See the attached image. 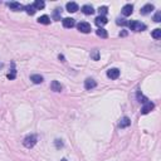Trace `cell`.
<instances>
[{"label": "cell", "mask_w": 161, "mask_h": 161, "mask_svg": "<svg viewBox=\"0 0 161 161\" xmlns=\"http://www.w3.org/2000/svg\"><path fill=\"white\" fill-rule=\"evenodd\" d=\"M37 141H38L37 135H29V136H27V137L23 140V145L27 148H32V147H34V145L37 144Z\"/></svg>", "instance_id": "1"}, {"label": "cell", "mask_w": 161, "mask_h": 161, "mask_svg": "<svg viewBox=\"0 0 161 161\" xmlns=\"http://www.w3.org/2000/svg\"><path fill=\"white\" fill-rule=\"evenodd\" d=\"M128 27H130L131 30L134 32H142L146 29V25L144 23H140L137 20H134V22H128Z\"/></svg>", "instance_id": "2"}, {"label": "cell", "mask_w": 161, "mask_h": 161, "mask_svg": "<svg viewBox=\"0 0 161 161\" xmlns=\"http://www.w3.org/2000/svg\"><path fill=\"white\" fill-rule=\"evenodd\" d=\"M77 28H78V30L80 32V33H84V34L90 33V32L92 30L91 25H90V24H88L87 22H80L78 25H77Z\"/></svg>", "instance_id": "3"}, {"label": "cell", "mask_w": 161, "mask_h": 161, "mask_svg": "<svg viewBox=\"0 0 161 161\" xmlns=\"http://www.w3.org/2000/svg\"><path fill=\"white\" fill-rule=\"evenodd\" d=\"M107 77L111 78V79H117L120 77V69H117V68H111V69H108Z\"/></svg>", "instance_id": "4"}, {"label": "cell", "mask_w": 161, "mask_h": 161, "mask_svg": "<svg viewBox=\"0 0 161 161\" xmlns=\"http://www.w3.org/2000/svg\"><path fill=\"white\" fill-rule=\"evenodd\" d=\"M96 86H97V82H96L93 78H87L86 80H84V88L88 90V91L96 88Z\"/></svg>", "instance_id": "5"}, {"label": "cell", "mask_w": 161, "mask_h": 161, "mask_svg": "<svg viewBox=\"0 0 161 161\" xmlns=\"http://www.w3.org/2000/svg\"><path fill=\"white\" fill-rule=\"evenodd\" d=\"M154 107H155V104L152 103V102H146V103H145V106L141 108V113H142V115H147L150 111L154 110Z\"/></svg>", "instance_id": "6"}, {"label": "cell", "mask_w": 161, "mask_h": 161, "mask_svg": "<svg viewBox=\"0 0 161 161\" xmlns=\"http://www.w3.org/2000/svg\"><path fill=\"white\" fill-rule=\"evenodd\" d=\"M134 13V6L131 4H126L123 8H122V14L125 17H130V15Z\"/></svg>", "instance_id": "7"}, {"label": "cell", "mask_w": 161, "mask_h": 161, "mask_svg": "<svg viewBox=\"0 0 161 161\" xmlns=\"http://www.w3.org/2000/svg\"><path fill=\"white\" fill-rule=\"evenodd\" d=\"M107 22H108V20H107V18H106V17H102V15H99V17H97V18L94 19V23H96V25H97V27H99V28H102L103 25H106V24H107Z\"/></svg>", "instance_id": "8"}, {"label": "cell", "mask_w": 161, "mask_h": 161, "mask_svg": "<svg viewBox=\"0 0 161 161\" xmlns=\"http://www.w3.org/2000/svg\"><path fill=\"white\" fill-rule=\"evenodd\" d=\"M62 22H63V27L64 28H73L76 25L74 19H72V18H64Z\"/></svg>", "instance_id": "9"}, {"label": "cell", "mask_w": 161, "mask_h": 161, "mask_svg": "<svg viewBox=\"0 0 161 161\" xmlns=\"http://www.w3.org/2000/svg\"><path fill=\"white\" fill-rule=\"evenodd\" d=\"M67 10L69 11V13H76L77 10H79V6H78V4L77 3H67Z\"/></svg>", "instance_id": "10"}, {"label": "cell", "mask_w": 161, "mask_h": 161, "mask_svg": "<svg viewBox=\"0 0 161 161\" xmlns=\"http://www.w3.org/2000/svg\"><path fill=\"white\" fill-rule=\"evenodd\" d=\"M8 5H9L10 9H11V10H14V11H20V10H23V9H24V6L22 5V4H20V3H17V1L9 3Z\"/></svg>", "instance_id": "11"}, {"label": "cell", "mask_w": 161, "mask_h": 161, "mask_svg": "<svg viewBox=\"0 0 161 161\" xmlns=\"http://www.w3.org/2000/svg\"><path fill=\"white\" fill-rule=\"evenodd\" d=\"M50 88H52V91H54V92H60L63 90V86L58 82V80H53L50 84Z\"/></svg>", "instance_id": "12"}, {"label": "cell", "mask_w": 161, "mask_h": 161, "mask_svg": "<svg viewBox=\"0 0 161 161\" xmlns=\"http://www.w3.org/2000/svg\"><path fill=\"white\" fill-rule=\"evenodd\" d=\"M152 10H154V5H152V4H146V5L142 6V9H141V14L146 15L148 13H151Z\"/></svg>", "instance_id": "13"}, {"label": "cell", "mask_w": 161, "mask_h": 161, "mask_svg": "<svg viewBox=\"0 0 161 161\" xmlns=\"http://www.w3.org/2000/svg\"><path fill=\"white\" fill-rule=\"evenodd\" d=\"M82 11L86 15H92L94 13V9H93V6H92V5H83L82 6Z\"/></svg>", "instance_id": "14"}, {"label": "cell", "mask_w": 161, "mask_h": 161, "mask_svg": "<svg viewBox=\"0 0 161 161\" xmlns=\"http://www.w3.org/2000/svg\"><path fill=\"white\" fill-rule=\"evenodd\" d=\"M24 10H25V11H27V13L29 14V15H34L35 13H37V9H35V8H34L33 4H29V5H25V6H24Z\"/></svg>", "instance_id": "15"}, {"label": "cell", "mask_w": 161, "mask_h": 161, "mask_svg": "<svg viewBox=\"0 0 161 161\" xmlns=\"http://www.w3.org/2000/svg\"><path fill=\"white\" fill-rule=\"evenodd\" d=\"M30 80L33 83H35V84H39V83L43 82V77L40 74H32L30 76Z\"/></svg>", "instance_id": "16"}, {"label": "cell", "mask_w": 161, "mask_h": 161, "mask_svg": "<svg viewBox=\"0 0 161 161\" xmlns=\"http://www.w3.org/2000/svg\"><path fill=\"white\" fill-rule=\"evenodd\" d=\"M130 125H131V120L128 118V117H123V118H121V121H120V127H121V128L128 127Z\"/></svg>", "instance_id": "17"}, {"label": "cell", "mask_w": 161, "mask_h": 161, "mask_svg": "<svg viewBox=\"0 0 161 161\" xmlns=\"http://www.w3.org/2000/svg\"><path fill=\"white\" fill-rule=\"evenodd\" d=\"M38 23L44 24V25H48V24L50 23V18L48 17V15H42V17L38 18Z\"/></svg>", "instance_id": "18"}, {"label": "cell", "mask_w": 161, "mask_h": 161, "mask_svg": "<svg viewBox=\"0 0 161 161\" xmlns=\"http://www.w3.org/2000/svg\"><path fill=\"white\" fill-rule=\"evenodd\" d=\"M33 5H34V8H35L37 10H42L43 8L46 6V4H44V1H42V0H35Z\"/></svg>", "instance_id": "19"}, {"label": "cell", "mask_w": 161, "mask_h": 161, "mask_svg": "<svg viewBox=\"0 0 161 161\" xmlns=\"http://www.w3.org/2000/svg\"><path fill=\"white\" fill-rule=\"evenodd\" d=\"M136 97H137V101L140 103H146V102H148V99H147V97H145V96L141 93V92H137V94H136Z\"/></svg>", "instance_id": "20"}, {"label": "cell", "mask_w": 161, "mask_h": 161, "mask_svg": "<svg viewBox=\"0 0 161 161\" xmlns=\"http://www.w3.org/2000/svg\"><path fill=\"white\" fill-rule=\"evenodd\" d=\"M96 33H97V35H98V37H101V38H107V37H108L107 32L104 30L103 28H99L98 30H96Z\"/></svg>", "instance_id": "21"}, {"label": "cell", "mask_w": 161, "mask_h": 161, "mask_svg": "<svg viewBox=\"0 0 161 161\" xmlns=\"http://www.w3.org/2000/svg\"><path fill=\"white\" fill-rule=\"evenodd\" d=\"M152 38H154V39H160L161 38V29H159V28H158V29H155L154 32H152Z\"/></svg>", "instance_id": "22"}, {"label": "cell", "mask_w": 161, "mask_h": 161, "mask_svg": "<svg viewBox=\"0 0 161 161\" xmlns=\"http://www.w3.org/2000/svg\"><path fill=\"white\" fill-rule=\"evenodd\" d=\"M98 11H99V15L104 17V15L108 13V8H107V6H99V8H98Z\"/></svg>", "instance_id": "23"}, {"label": "cell", "mask_w": 161, "mask_h": 161, "mask_svg": "<svg viewBox=\"0 0 161 161\" xmlns=\"http://www.w3.org/2000/svg\"><path fill=\"white\" fill-rule=\"evenodd\" d=\"M154 20L156 23H160L161 22V11H158L155 15H154Z\"/></svg>", "instance_id": "24"}, {"label": "cell", "mask_w": 161, "mask_h": 161, "mask_svg": "<svg viewBox=\"0 0 161 161\" xmlns=\"http://www.w3.org/2000/svg\"><path fill=\"white\" fill-rule=\"evenodd\" d=\"M117 24H118V25L125 27V25H128V22H127V20H125V19H117Z\"/></svg>", "instance_id": "25"}, {"label": "cell", "mask_w": 161, "mask_h": 161, "mask_svg": "<svg viewBox=\"0 0 161 161\" xmlns=\"http://www.w3.org/2000/svg\"><path fill=\"white\" fill-rule=\"evenodd\" d=\"M6 77L9 78V79H14L15 77H17V71H15V69H13V71H11V73H9V74L6 76Z\"/></svg>", "instance_id": "26"}, {"label": "cell", "mask_w": 161, "mask_h": 161, "mask_svg": "<svg viewBox=\"0 0 161 161\" xmlns=\"http://www.w3.org/2000/svg\"><path fill=\"white\" fill-rule=\"evenodd\" d=\"M59 14H60V9H55V10H54V14H53L54 20H59V19H60V18H59Z\"/></svg>", "instance_id": "27"}, {"label": "cell", "mask_w": 161, "mask_h": 161, "mask_svg": "<svg viewBox=\"0 0 161 161\" xmlns=\"http://www.w3.org/2000/svg\"><path fill=\"white\" fill-rule=\"evenodd\" d=\"M91 57H92V58H93L94 60H98V58H99L98 50H94V52H93V53H92V54H91Z\"/></svg>", "instance_id": "28"}, {"label": "cell", "mask_w": 161, "mask_h": 161, "mask_svg": "<svg viewBox=\"0 0 161 161\" xmlns=\"http://www.w3.org/2000/svg\"><path fill=\"white\" fill-rule=\"evenodd\" d=\"M55 145H57V147H62L63 146V144H62V141H60V140H55Z\"/></svg>", "instance_id": "29"}, {"label": "cell", "mask_w": 161, "mask_h": 161, "mask_svg": "<svg viewBox=\"0 0 161 161\" xmlns=\"http://www.w3.org/2000/svg\"><path fill=\"white\" fill-rule=\"evenodd\" d=\"M58 58L60 59V62H66V58H64V55H62V54H59V55H58Z\"/></svg>", "instance_id": "30"}, {"label": "cell", "mask_w": 161, "mask_h": 161, "mask_svg": "<svg viewBox=\"0 0 161 161\" xmlns=\"http://www.w3.org/2000/svg\"><path fill=\"white\" fill-rule=\"evenodd\" d=\"M120 35H122V37H126V35H127V32H122V33H120Z\"/></svg>", "instance_id": "31"}, {"label": "cell", "mask_w": 161, "mask_h": 161, "mask_svg": "<svg viewBox=\"0 0 161 161\" xmlns=\"http://www.w3.org/2000/svg\"><path fill=\"white\" fill-rule=\"evenodd\" d=\"M60 161H67V159H62V160H60Z\"/></svg>", "instance_id": "32"}]
</instances>
